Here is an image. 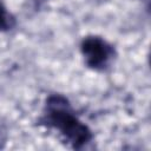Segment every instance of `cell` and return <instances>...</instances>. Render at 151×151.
<instances>
[{"instance_id": "2", "label": "cell", "mask_w": 151, "mask_h": 151, "mask_svg": "<svg viewBox=\"0 0 151 151\" xmlns=\"http://www.w3.org/2000/svg\"><path fill=\"white\" fill-rule=\"evenodd\" d=\"M79 50L85 66L96 72L107 71L118 55L116 47L97 34L85 35L80 40Z\"/></svg>"}, {"instance_id": "3", "label": "cell", "mask_w": 151, "mask_h": 151, "mask_svg": "<svg viewBox=\"0 0 151 151\" xmlns=\"http://www.w3.org/2000/svg\"><path fill=\"white\" fill-rule=\"evenodd\" d=\"M17 26V18L0 1V33L9 32Z\"/></svg>"}, {"instance_id": "1", "label": "cell", "mask_w": 151, "mask_h": 151, "mask_svg": "<svg viewBox=\"0 0 151 151\" xmlns=\"http://www.w3.org/2000/svg\"><path fill=\"white\" fill-rule=\"evenodd\" d=\"M37 124L55 130L73 150L86 147L94 138L92 130L80 120L68 98L61 93H51L46 97Z\"/></svg>"}]
</instances>
